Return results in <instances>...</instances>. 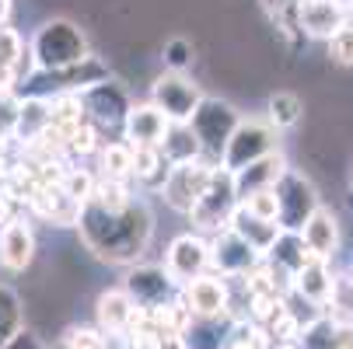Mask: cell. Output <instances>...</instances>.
<instances>
[{"mask_svg":"<svg viewBox=\"0 0 353 349\" xmlns=\"http://www.w3.org/2000/svg\"><path fill=\"white\" fill-rule=\"evenodd\" d=\"M336 4H339V8L346 11V14H353V0H336Z\"/></svg>","mask_w":353,"mask_h":349,"instance_id":"74e56055","label":"cell"},{"mask_svg":"<svg viewBox=\"0 0 353 349\" xmlns=\"http://www.w3.org/2000/svg\"><path fill=\"white\" fill-rule=\"evenodd\" d=\"M168 279L182 290L189 279L196 276H203L210 269V241L203 234H179L172 244H168V252H165V266Z\"/></svg>","mask_w":353,"mask_h":349,"instance_id":"ba28073f","label":"cell"},{"mask_svg":"<svg viewBox=\"0 0 353 349\" xmlns=\"http://www.w3.org/2000/svg\"><path fill=\"white\" fill-rule=\"evenodd\" d=\"M130 151H133V171H130V178L161 189L172 168L165 165V158H161L158 147H130Z\"/></svg>","mask_w":353,"mask_h":349,"instance_id":"d4e9b609","label":"cell"},{"mask_svg":"<svg viewBox=\"0 0 353 349\" xmlns=\"http://www.w3.org/2000/svg\"><path fill=\"white\" fill-rule=\"evenodd\" d=\"M130 318H133V301L126 297L123 286L98 293V301H94V321H98V332H102V335H126Z\"/></svg>","mask_w":353,"mask_h":349,"instance_id":"ffe728a7","label":"cell"},{"mask_svg":"<svg viewBox=\"0 0 353 349\" xmlns=\"http://www.w3.org/2000/svg\"><path fill=\"white\" fill-rule=\"evenodd\" d=\"M329 56L343 67H353V21L329 39Z\"/></svg>","mask_w":353,"mask_h":349,"instance_id":"836d02e7","label":"cell"},{"mask_svg":"<svg viewBox=\"0 0 353 349\" xmlns=\"http://www.w3.org/2000/svg\"><path fill=\"white\" fill-rule=\"evenodd\" d=\"M179 297H182V304L189 308V315L196 321H217V318L228 321V297H231L228 279H221L214 273H203V276L189 279L179 290Z\"/></svg>","mask_w":353,"mask_h":349,"instance_id":"30bf717a","label":"cell"},{"mask_svg":"<svg viewBox=\"0 0 353 349\" xmlns=\"http://www.w3.org/2000/svg\"><path fill=\"white\" fill-rule=\"evenodd\" d=\"M273 151H276V129L270 123H259V119H241L224 147V154H221V168L234 175Z\"/></svg>","mask_w":353,"mask_h":349,"instance_id":"8992f818","label":"cell"},{"mask_svg":"<svg viewBox=\"0 0 353 349\" xmlns=\"http://www.w3.org/2000/svg\"><path fill=\"white\" fill-rule=\"evenodd\" d=\"M297 234H301V241H305V248H308L312 259L332 262V255L339 252V217H336L329 207H319V210L305 220V227H301Z\"/></svg>","mask_w":353,"mask_h":349,"instance_id":"9a60e30c","label":"cell"},{"mask_svg":"<svg viewBox=\"0 0 353 349\" xmlns=\"http://www.w3.org/2000/svg\"><path fill=\"white\" fill-rule=\"evenodd\" d=\"M53 349H67V346H63V342H57V346H53Z\"/></svg>","mask_w":353,"mask_h":349,"instance_id":"f35d334b","label":"cell"},{"mask_svg":"<svg viewBox=\"0 0 353 349\" xmlns=\"http://www.w3.org/2000/svg\"><path fill=\"white\" fill-rule=\"evenodd\" d=\"M270 112H266V123L273 126V129H290V126H297L301 123V116H305V102L294 94V91H276V94H270V105H266Z\"/></svg>","mask_w":353,"mask_h":349,"instance_id":"4316f807","label":"cell"},{"mask_svg":"<svg viewBox=\"0 0 353 349\" xmlns=\"http://www.w3.org/2000/svg\"><path fill=\"white\" fill-rule=\"evenodd\" d=\"M168 126L172 123L150 102H137V105H130V112L123 119V136H126L123 143H130V147H158L165 140Z\"/></svg>","mask_w":353,"mask_h":349,"instance_id":"2e32d148","label":"cell"},{"mask_svg":"<svg viewBox=\"0 0 353 349\" xmlns=\"http://www.w3.org/2000/svg\"><path fill=\"white\" fill-rule=\"evenodd\" d=\"M21 332V304L11 290L0 286V349Z\"/></svg>","mask_w":353,"mask_h":349,"instance_id":"f1b7e54d","label":"cell"},{"mask_svg":"<svg viewBox=\"0 0 353 349\" xmlns=\"http://www.w3.org/2000/svg\"><path fill=\"white\" fill-rule=\"evenodd\" d=\"M28 210L53 227H77L84 207L74 203L60 185H49V189H35V195L28 199Z\"/></svg>","mask_w":353,"mask_h":349,"instance_id":"e0dca14e","label":"cell"},{"mask_svg":"<svg viewBox=\"0 0 353 349\" xmlns=\"http://www.w3.org/2000/svg\"><path fill=\"white\" fill-rule=\"evenodd\" d=\"M123 290L133 301V308H140V311H158L168 301H175V293H179V286L168 279V273L161 266H137V269H130Z\"/></svg>","mask_w":353,"mask_h":349,"instance_id":"7c38bea8","label":"cell"},{"mask_svg":"<svg viewBox=\"0 0 353 349\" xmlns=\"http://www.w3.org/2000/svg\"><path fill=\"white\" fill-rule=\"evenodd\" d=\"M273 195H276V227H280V231H294V234L305 227V220L322 207L315 185H312L305 175L290 171V168H287L283 178L273 185Z\"/></svg>","mask_w":353,"mask_h":349,"instance_id":"277c9868","label":"cell"},{"mask_svg":"<svg viewBox=\"0 0 353 349\" xmlns=\"http://www.w3.org/2000/svg\"><path fill=\"white\" fill-rule=\"evenodd\" d=\"M283 171H287V158H283L280 151H273V154H266V158H259V161H252L248 168L234 171L238 203H241V199H248V195H256V192L273 189V185L283 178Z\"/></svg>","mask_w":353,"mask_h":349,"instance_id":"d6986e66","label":"cell"},{"mask_svg":"<svg viewBox=\"0 0 353 349\" xmlns=\"http://www.w3.org/2000/svg\"><path fill=\"white\" fill-rule=\"evenodd\" d=\"M4 349H39V342H35V335H32V332H18Z\"/></svg>","mask_w":353,"mask_h":349,"instance_id":"d590c367","label":"cell"},{"mask_svg":"<svg viewBox=\"0 0 353 349\" xmlns=\"http://www.w3.org/2000/svg\"><path fill=\"white\" fill-rule=\"evenodd\" d=\"M350 286H353V273H350Z\"/></svg>","mask_w":353,"mask_h":349,"instance_id":"ab89813d","label":"cell"},{"mask_svg":"<svg viewBox=\"0 0 353 349\" xmlns=\"http://www.w3.org/2000/svg\"><path fill=\"white\" fill-rule=\"evenodd\" d=\"M199 102H203V91H199L185 74H161L150 84V105H154L172 126H189Z\"/></svg>","mask_w":353,"mask_h":349,"instance_id":"5b68a950","label":"cell"},{"mask_svg":"<svg viewBox=\"0 0 353 349\" xmlns=\"http://www.w3.org/2000/svg\"><path fill=\"white\" fill-rule=\"evenodd\" d=\"M63 346L67 349H105V335L98 328H70Z\"/></svg>","mask_w":353,"mask_h":349,"instance_id":"e575fe53","label":"cell"},{"mask_svg":"<svg viewBox=\"0 0 353 349\" xmlns=\"http://www.w3.org/2000/svg\"><path fill=\"white\" fill-rule=\"evenodd\" d=\"M238 207V192H234V175L224 171L221 165L214 168L203 195H199V203L189 210V220L196 231H207V234H221L228 231V220Z\"/></svg>","mask_w":353,"mask_h":349,"instance_id":"3957f363","label":"cell"},{"mask_svg":"<svg viewBox=\"0 0 353 349\" xmlns=\"http://www.w3.org/2000/svg\"><path fill=\"white\" fill-rule=\"evenodd\" d=\"M158 151H161V158H165L168 168L189 165V161H199V158H203V147H199L192 126H168L165 140L158 143Z\"/></svg>","mask_w":353,"mask_h":349,"instance_id":"cb8c5ba5","label":"cell"},{"mask_svg":"<svg viewBox=\"0 0 353 349\" xmlns=\"http://www.w3.org/2000/svg\"><path fill=\"white\" fill-rule=\"evenodd\" d=\"M130 94L119 81H102V84H94L81 94V109H84V119L102 133L105 126L109 129H123V119L130 112Z\"/></svg>","mask_w":353,"mask_h":349,"instance_id":"52a82bcc","label":"cell"},{"mask_svg":"<svg viewBox=\"0 0 353 349\" xmlns=\"http://www.w3.org/2000/svg\"><path fill=\"white\" fill-rule=\"evenodd\" d=\"M332 269H329V262H322V259H312L301 273H294V279H290V293H297L301 301H308V304H315V308H325V301H329V293H332Z\"/></svg>","mask_w":353,"mask_h":349,"instance_id":"7402d4cb","label":"cell"},{"mask_svg":"<svg viewBox=\"0 0 353 349\" xmlns=\"http://www.w3.org/2000/svg\"><path fill=\"white\" fill-rule=\"evenodd\" d=\"M35 259V234L28 220L11 217L4 227H0V262H4L11 273L28 269Z\"/></svg>","mask_w":353,"mask_h":349,"instance_id":"ac0fdd59","label":"cell"},{"mask_svg":"<svg viewBox=\"0 0 353 349\" xmlns=\"http://www.w3.org/2000/svg\"><path fill=\"white\" fill-rule=\"evenodd\" d=\"M8 14H11V0H0V25H8Z\"/></svg>","mask_w":353,"mask_h":349,"instance_id":"8d00e7d4","label":"cell"},{"mask_svg":"<svg viewBox=\"0 0 353 349\" xmlns=\"http://www.w3.org/2000/svg\"><path fill=\"white\" fill-rule=\"evenodd\" d=\"M228 231H231L234 237H241L259 259H266V252L273 248V241L280 237V227H276V224L252 217L245 207H234V213H231V220H228Z\"/></svg>","mask_w":353,"mask_h":349,"instance_id":"44dd1931","label":"cell"},{"mask_svg":"<svg viewBox=\"0 0 353 349\" xmlns=\"http://www.w3.org/2000/svg\"><path fill=\"white\" fill-rule=\"evenodd\" d=\"M297 25H301V35L329 42L339 28L350 25V14L336 0H297Z\"/></svg>","mask_w":353,"mask_h":349,"instance_id":"5bb4252c","label":"cell"},{"mask_svg":"<svg viewBox=\"0 0 353 349\" xmlns=\"http://www.w3.org/2000/svg\"><path fill=\"white\" fill-rule=\"evenodd\" d=\"M214 175V165L207 161H189V165H175L161 185V195H165V203L179 213L189 217V210L199 203V195H203L207 182Z\"/></svg>","mask_w":353,"mask_h":349,"instance_id":"8fae6325","label":"cell"},{"mask_svg":"<svg viewBox=\"0 0 353 349\" xmlns=\"http://www.w3.org/2000/svg\"><path fill=\"white\" fill-rule=\"evenodd\" d=\"M28 53H32L39 70H63V67H74V63L91 56L81 28L70 21H46L35 32Z\"/></svg>","mask_w":353,"mask_h":349,"instance_id":"7a4b0ae2","label":"cell"},{"mask_svg":"<svg viewBox=\"0 0 353 349\" xmlns=\"http://www.w3.org/2000/svg\"><path fill=\"white\" fill-rule=\"evenodd\" d=\"M98 147H102V133H98V129L84 119V123L70 133V140H67V154H81V158H84V154H94Z\"/></svg>","mask_w":353,"mask_h":349,"instance_id":"1f68e13d","label":"cell"},{"mask_svg":"<svg viewBox=\"0 0 353 349\" xmlns=\"http://www.w3.org/2000/svg\"><path fill=\"white\" fill-rule=\"evenodd\" d=\"M238 112L228 105V102H214V98H203L192 116V133L199 140V147H203V154H224V147L238 126Z\"/></svg>","mask_w":353,"mask_h":349,"instance_id":"9c48e42d","label":"cell"},{"mask_svg":"<svg viewBox=\"0 0 353 349\" xmlns=\"http://www.w3.org/2000/svg\"><path fill=\"white\" fill-rule=\"evenodd\" d=\"M259 262L263 259L252 252L241 237H234L231 231H221V234L210 237V269H214V276H221V279L245 276L248 269H256Z\"/></svg>","mask_w":353,"mask_h":349,"instance_id":"4fadbf2b","label":"cell"},{"mask_svg":"<svg viewBox=\"0 0 353 349\" xmlns=\"http://www.w3.org/2000/svg\"><path fill=\"white\" fill-rule=\"evenodd\" d=\"M238 207H245L252 217H259V220H270V224H276V195H273V189H266V192H256V195L241 199Z\"/></svg>","mask_w":353,"mask_h":349,"instance_id":"d6a6232c","label":"cell"},{"mask_svg":"<svg viewBox=\"0 0 353 349\" xmlns=\"http://www.w3.org/2000/svg\"><path fill=\"white\" fill-rule=\"evenodd\" d=\"M46 126H49V105H46V98H21L18 123H14V136H11V140L32 143Z\"/></svg>","mask_w":353,"mask_h":349,"instance_id":"484cf974","label":"cell"},{"mask_svg":"<svg viewBox=\"0 0 353 349\" xmlns=\"http://www.w3.org/2000/svg\"><path fill=\"white\" fill-rule=\"evenodd\" d=\"M266 262H270L273 269H280L283 276L294 279V273L305 269V266L312 262V255H308L305 241H301V234H294V231H280V237L273 241V248L266 252Z\"/></svg>","mask_w":353,"mask_h":349,"instance_id":"603a6c76","label":"cell"},{"mask_svg":"<svg viewBox=\"0 0 353 349\" xmlns=\"http://www.w3.org/2000/svg\"><path fill=\"white\" fill-rule=\"evenodd\" d=\"M81 241L91 248L98 259H105L112 266H126L143 255V248L154 231V217H150L147 203L133 199L126 210H98L94 203H84L81 210Z\"/></svg>","mask_w":353,"mask_h":349,"instance_id":"6da1fadb","label":"cell"},{"mask_svg":"<svg viewBox=\"0 0 353 349\" xmlns=\"http://www.w3.org/2000/svg\"><path fill=\"white\" fill-rule=\"evenodd\" d=\"M98 154H102V175H98V178L130 182V171H133V151H130V143H123V140L102 143V147H98Z\"/></svg>","mask_w":353,"mask_h":349,"instance_id":"83f0119b","label":"cell"},{"mask_svg":"<svg viewBox=\"0 0 353 349\" xmlns=\"http://www.w3.org/2000/svg\"><path fill=\"white\" fill-rule=\"evenodd\" d=\"M161 60H165L168 74H185L192 67V42L189 39H168Z\"/></svg>","mask_w":353,"mask_h":349,"instance_id":"4dcf8cb0","label":"cell"},{"mask_svg":"<svg viewBox=\"0 0 353 349\" xmlns=\"http://www.w3.org/2000/svg\"><path fill=\"white\" fill-rule=\"evenodd\" d=\"M94 185H98V175L88 171V168H67V175H63V182H60V189L74 199V203H81V207L91 203Z\"/></svg>","mask_w":353,"mask_h":349,"instance_id":"f546056e","label":"cell"}]
</instances>
